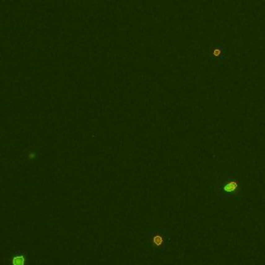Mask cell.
<instances>
[{
  "label": "cell",
  "mask_w": 265,
  "mask_h": 265,
  "mask_svg": "<svg viewBox=\"0 0 265 265\" xmlns=\"http://www.w3.org/2000/svg\"><path fill=\"white\" fill-rule=\"evenodd\" d=\"M239 189V183L237 180H230L224 185V191L226 193H234Z\"/></svg>",
  "instance_id": "cell-1"
},
{
  "label": "cell",
  "mask_w": 265,
  "mask_h": 265,
  "mask_svg": "<svg viewBox=\"0 0 265 265\" xmlns=\"http://www.w3.org/2000/svg\"><path fill=\"white\" fill-rule=\"evenodd\" d=\"M151 242L155 248H162V246H164L165 237L164 235H162L161 233L158 232V233H155L154 235L151 237Z\"/></svg>",
  "instance_id": "cell-2"
},
{
  "label": "cell",
  "mask_w": 265,
  "mask_h": 265,
  "mask_svg": "<svg viewBox=\"0 0 265 265\" xmlns=\"http://www.w3.org/2000/svg\"><path fill=\"white\" fill-rule=\"evenodd\" d=\"M13 265H25V256L17 255L13 258Z\"/></svg>",
  "instance_id": "cell-3"
},
{
  "label": "cell",
  "mask_w": 265,
  "mask_h": 265,
  "mask_svg": "<svg viewBox=\"0 0 265 265\" xmlns=\"http://www.w3.org/2000/svg\"><path fill=\"white\" fill-rule=\"evenodd\" d=\"M221 53H222L221 48H216V49H215V51H213V55H215V56H219V55H221Z\"/></svg>",
  "instance_id": "cell-4"
}]
</instances>
